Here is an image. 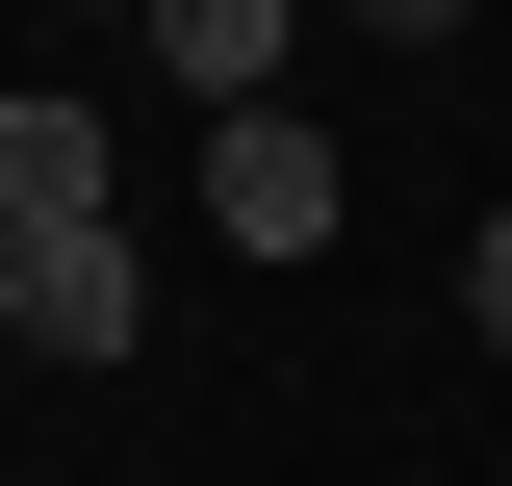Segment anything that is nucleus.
I'll list each match as a JSON object with an SVG mask.
<instances>
[{
	"instance_id": "f257e3e1",
	"label": "nucleus",
	"mask_w": 512,
	"mask_h": 486,
	"mask_svg": "<svg viewBox=\"0 0 512 486\" xmlns=\"http://www.w3.org/2000/svg\"><path fill=\"white\" fill-rule=\"evenodd\" d=\"M333 205H359V180H333V128H308V103L205 128V231H231V256H333Z\"/></svg>"
},
{
	"instance_id": "f03ea898",
	"label": "nucleus",
	"mask_w": 512,
	"mask_h": 486,
	"mask_svg": "<svg viewBox=\"0 0 512 486\" xmlns=\"http://www.w3.org/2000/svg\"><path fill=\"white\" fill-rule=\"evenodd\" d=\"M0 205H26V231H128V128L26 77V103H0Z\"/></svg>"
},
{
	"instance_id": "7ed1b4c3",
	"label": "nucleus",
	"mask_w": 512,
	"mask_h": 486,
	"mask_svg": "<svg viewBox=\"0 0 512 486\" xmlns=\"http://www.w3.org/2000/svg\"><path fill=\"white\" fill-rule=\"evenodd\" d=\"M0 333H52V359H128V333H154V282H128V231H26V282H0Z\"/></svg>"
},
{
	"instance_id": "20e7f679",
	"label": "nucleus",
	"mask_w": 512,
	"mask_h": 486,
	"mask_svg": "<svg viewBox=\"0 0 512 486\" xmlns=\"http://www.w3.org/2000/svg\"><path fill=\"white\" fill-rule=\"evenodd\" d=\"M154 77H205V103L256 128V103H282V0H154Z\"/></svg>"
},
{
	"instance_id": "39448f33",
	"label": "nucleus",
	"mask_w": 512,
	"mask_h": 486,
	"mask_svg": "<svg viewBox=\"0 0 512 486\" xmlns=\"http://www.w3.org/2000/svg\"><path fill=\"white\" fill-rule=\"evenodd\" d=\"M461 333H487V359H512V205H487V231H461Z\"/></svg>"
},
{
	"instance_id": "423d86ee",
	"label": "nucleus",
	"mask_w": 512,
	"mask_h": 486,
	"mask_svg": "<svg viewBox=\"0 0 512 486\" xmlns=\"http://www.w3.org/2000/svg\"><path fill=\"white\" fill-rule=\"evenodd\" d=\"M0 282H26V205H0Z\"/></svg>"
}]
</instances>
